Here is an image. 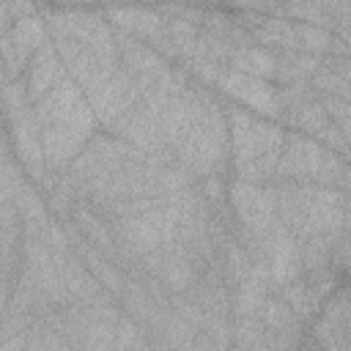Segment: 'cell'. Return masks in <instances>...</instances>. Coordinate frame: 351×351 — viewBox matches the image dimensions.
Masks as SVG:
<instances>
[{
    "label": "cell",
    "instance_id": "35",
    "mask_svg": "<svg viewBox=\"0 0 351 351\" xmlns=\"http://www.w3.org/2000/svg\"><path fill=\"white\" fill-rule=\"evenodd\" d=\"M282 14L285 16H299V22H307V25L326 27L329 19L335 16V5H304V3H293V5H285Z\"/></svg>",
    "mask_w": 351,
    "mask_h": 351
},
{
    "label": "cell",
    "instance_id": "10",
    "mask_svg": "<svg viewBox=\"0 0 351 351\" xmlns=\"http://www.w3.org/2000/svg\"><path fill=\"white\" fill-rule=\"evenodd\" d=\"M137 271H140V277L156 280L170 293H184L200 280L197 263L178 241H167L159 250L137 258Z\"/></svg>",
    "mask_w": 351,
    "mask_h": 351
},
{
    "label": "cell",
    "instance_id": "11",
    "mask_svg": "<svg viewBox=\"0 0 351 351\" xmlns=\"http://www.w3.org/2000/svg\"><path fill=\"white\" fill-rule=\"evenodd\" d=\"M52 44L58 47L69 80H74L85 93H90L93 88H99L101 82H107L118 69H121V55L118 52H104L88 44H80L74 38H52Z\"/></svg>",
    "mask_w": 351,
    "mask_h": 351
},
{
    "label": "cell",
    "instance_id": "12",
    "mask_svg": "<svg viewBox=\"0 0 351 351\" xmlns=\"http://www.w3.org/2000/svg\"><path fill=\"white\" fill-rule=\"evenodd\" d=\"M47 33H49L47 22L36 16H19L11 22V27L3 30L0 47H3V63H5V82L19 80L22 69L47 44Z\"/></svg>",
    "mask_w": 351,
    "mask_h": 351
},
{
    "label": "cell",
    "instance_id": "23",
    "mask_svg": "<svg viewBox=\"0 0 351 351\" xmlns=\"http://www.w3.org/2000/svg\"><path fill=\"white\" fill-rule=\"evenodd\" d=\"M71 219H74V230L82 241H88L93 250H99L104 255H118L112 225L107 219H101L96 214V208H90L85 203H77V208L71 211Z\"/></svg>",
    "mask_w": 351,
    "mask_h": 351
},
{
    "label": "cell",
    "instance_id": "34",
    "mask_svg": "<svg viewBox=\"0 0 351 351\" xmlns=\"http://www.w3.org/2000/svg\"><path fill=\"white\" fill-rule=\"evenodd\" d=\"M115 351H154V346L148 343L143 324H137L134 318H121L118 324V337H115Z\"/></svg>",
    "mask_w": 351,
    "mask_h": 351
},
{
    "label": "cell",
    "instance_id": "37",
    "mask_svg": "<svg viewBox=\"0 0 351 351\" xmlns=\"http://www.w3.org/2000/svg\"><path fill=\"white\" fill-rule=\"evenodd\" d=\"M318 137H321L324 143H329V148H335V151H351V145L346 143V137H343L340 126H335V123H329Z\"/></svg>",
    "mask_w": 351,
    "mask_h": 351
},
{
    "label": "cell",
    "instance_id": "4",
    "mask_svg": "<svg viewBox=\"0 0 351 351\" xmlns=\"http://www.w3.org/2000/svg\"><path fill=\"white\" fill-rule=\"evenodd\" d=\"M74 351H115L121 313L115 302L101 291L93 299L69 302L63 310H55L44 318Z\"/></svg>",
    "mask_w": 351,
    "mask_h": 351
},
{
    "label": "cell",
    "instance_id": "25",
    "mask_svg": "<svg viewBox=\"0 0 351 351\" xmlns=\"http://www.w3.org/2000/svg\"><path fill=\"white\" fill-rule=\"evenodd\" d=\"M74 252L82 258V263L90 269V274L101 282V288H104V291H112L115 296L121 293V288H123L126 277H123V271L118 269V263H115L110 255H104V252L93 250L88 241H82V239L77 236V230H74Z\"/></svg>",
    "mask_w": 351,
    "mask_h": 351
},
{
    "label": "cell",
    "instance_id": "31",
    "mask_svg": "<svg viewBox=\"0 0 351 351\" xmlns=\"http://www.w3.org/2000/svg\"><path fill=\"white\" fill-rule=\"evenodd\" d=\"M261 321H263L269 335H296L299 337V318L282 296H269Z\"/></svg>",
    "mask_w": 351,
    "mask_h": 351
},
{
    "label": "cell",
    "instance_id": "9",
    "mask_svg": "<svg viewBox=\"0 0 351 351\" xmlns=\"http://www.w3.org/2000/svg\"><path fill=\"white\" fill-rule=\"evenodd\" d=\"M134 154H137V148H132L129 143H123V140H118L112 134H96L82 148V154L71 162V167L66 170V176L74 181V186L85 197L88 186H93L96 181H101L104 176H110L112 170H118Z\"/></svg>",
    "mask_w": 351,
    "mask_h": 351
},
{
    "label": "cell",
    "instance_id": "2",
    "mask_svg": "<svg viewBox=\"0 0 351 351\" xmlns=\"http://www.w3.org/2000/svg\"><path fill=\"white\" fill-rule=\"evenodd\" d=\"M118 255L137 261L178 233V208L173 197H137L110 214Z\"/></svg>",
    "mask_w": 351,
    "mask_h": 351
},
{
    "label": "cell",
    "instance_id": "38",
    "mask_svg": "<svg viewBox=\"0 0 351 351\" xmlns=\"http://www.w3.org/2000/svg\"><path fill=\"white\" fill-rule=\"evenodd\" d=\"M340 126V132H343V137H346V143L351 145V118L348 121H343V123H337Z\"/></svg>",
    "mask_w": 351,
    "mask_h": 351
},
{
    "label": "cell",
    "instance_id": "19",
    "mask_svg": "<svg viewBox=\"0 0 351 351\" xmlns=\"http://www.w3.org/2000/svg\"><path fill=\"white\" fill-rule=\"evenodd\" d=\"M332 288H335V274L332 269H313V271H304L302 277H296L293 282H288L282 288V299L288 302V307L296 313L299 321L310 318L318 307L326 304V299L332 296Z\"/></svg>",
    "mask_w": 351,
    "mask_h": 351
},
{
    "label": "cell",
    "instance_id": "20",
    "mask_svg": "<svg viewBox=\"0 0 351 351\" xmlns=\"http://www.w3.org/2000/svg\"><path fill=\"white\" fill-rule=\"evenodd\" d=\"M66 63L58 52V47L52 41H47L36 55L33 60L27 63V77H25V88H27V99L30 104H36L38 99H44L49 90L60 88L69 77H66Z\"/></svg>",
    "mask_w": 351,
    "mask_h": 351
},
{
    "label": "cell",
    "instance_id": "21",
    "mask_svg": "<svg viewBox=\"0 0 351 351\" xmlns=\"http://www.w3.org/2000/svg\"><path fill=\"white\" fill-rule=\"evenodd\" d=\"M269 274L258 266L255 274L239 285H230V315L233 318H261L269 302Z\"/></svg>",
    "mask_w": 351,
    "mask_h": 351
},
{
    "label": "cell",
    "instance_id": "5",
    "mask_svg": "<svg viewBox=\"0 0 351 351\" xmlns=\"http://www.w3.org/2000/svg\"><path fill=\"white\" fill-rule=\"evenodd\" d=\"M274 178L280 184H315L351 192V167L332 148H324L318 140L302 134H285Z\"/></svg>",
    "mask_w": 351,
    "mask_h": 351
},
{
    "label": "cell",
    "instance_id": "7",
    "mask_svg": "<svg viewBox=\"0 0 351 351\" xmlns=\"http://www.w3.org/2000/svg\"><path fill=\"white\" fill-rule=\"evenodd\" d=\"M239 244L250 252V258L269 274L271 285L285 288L288 282H293L296 277L304 274V263H302V247L296 241V236L277 219L271 222L263 233H250L239 225L236 233Z\"/></svg>",
    "mask_w": 351,
    "mask_h": 351
},
{
    "label": "cell",
    "instance_id": "30",
    "mask_svg": "<svg viewBox=\"0 0 351 351\" xmlns=\"http://www.w3.org/2000/svg\"><path fill=\"white\" fill-rule=\"evenodd\" d=\"M252 36L263 47H280L285 52H296V33L288 19H280V16L261 19V25L252 30Z\"/></svg>",
    "mask_w": 351,
    "mask_h": 351
},
{
    "label": "cell",
    "instance_id": "16",
    "mask_svg": "<svg viewBox=\"0 0 351 351\" xmlns=\"http://www.w3.org/2000/svg\"><path fill=\"white\" fill-rule=\"evenodd\" d=\"M118 55H121V69L137 82L140 93H145L148 88H154L162 74L170 69L167 60L162 58V52H156L154 47L140 44L134 36L129 33H118Z\"/></svg>",
    "mask_w": 351,
    "mask_h": 351
},
{
    "label": "cell",
    "instance_id": "29",
    "mask_svg": "<svg viewBox=\"0 0 351 351\" xmlns=\"http://www.w3.org/2000/svg\"><path fill=\"white\" fill-rule=\"evenodd\" d=\"M233 351H269V332L261 318H233L230 329Z\"/></svg>",
    "mask_w": 351,
    "mask_h": 351
},
{
    "label": "cell",
    "instance_id": "24",
    "mask_svg": "<svg viewBox=\"0 0 351 351\" xmlns=\"http://www.w3.org/2000/svg\"><path fill=\"white\" fill-rule=\"evenodd\" d=\"M58 255V266H60V277L66 282V291L71 296V302L80 299H93L101 293V282L90 274V269L82 263V258L71 250V252H55Z\"/></svg>",
    "mask_w": 351,
    "mask_h": 351
},
{
    "label": "cell",
    "instance_id": "32",
    "mask_svg": "<svg viewBox=\"0 0 351 351\" xmlns=\"http://www.w3.org/2000/svg\"><path fill=\"white\" fill-rule=\"evenodd\" d=\"M293 33H296V49L299 52H307V55H315L321 58L324 52L332 49V33L326 27H318V25H307V22H296L293 25Z\"/></svg>",
    "mask_w": 351,
    "mask_h": 351
},
{
    "label": "cell",
    "instance_id": "33",
    "mask_svg": "<svg viewBox=\"0 0 351 351\" xmlns=\"http://www.w3.org/2000/svg\"><path fill=\"white\" fill-rule=\"evenodd\" d=\"M288 118H291L299 129H304V132H315V134H321V132L332 123V118H329L326 110H324V101H318V99L304 101L302 107H296L293 112H288Z\"/></svg>",
    "mask_w": 351,
    "mask_h": 351
},
{
    "label": "cell",
    "instance_id": "36",
    "mask_svg": "<svg viewBox=\"0 0 351 351\" xmlns=\"http://www.w3.org/2000/svg\"><path fill=\"white\" fill-rule=\"evenodd\" d=\"M324 110H326V115L329 118H335L337 123H343V121H348L351 118V101H346V99H324Z\"/></svg>",
    "mask_w": 351,
    "mask_h": 351
},
{
    "label": "cell",
    "instance_id": "39",
    "mask_svg": "<svg viewBox=\"0 0 351 351\" xmlns=\"http://www.w3.org/2000/svg\"><path fill=\"white\" fill-rule=\"evenodd\" d=\"M299 351H318V343H310V346H304V348H299Z\"/></svg>",
    "mask_w": 351,
    "mask_h": 351
},
{
    "label": "cell",
    "instance_id": "8",
    "mask_svg": "<svg viewBox=\"0 0 351 351\" xmlns=\"http://www.w3.org/2000/svg\"><path fill=\"white\" fill-rule=\"evenodd\" d=\"M167 101L170 99H159L154 93H140V99L110 126L112 137L129 143L132 148H137L145 156L167 151V145L162 140V107Z\"/></svg>",
    "mask_w": 351,
    "mask_h": 351
},
{
    "label": "cell",
    "instance_id": "1",
    "mask_svg": "<svg viewBox=\"0 0 351 351\" xmlns=\"http://www.w3.org/2000/svg\"><path fill=\"white\" fill-rule=\"evenodd\" d=\"M33 115L38 121L44 156L52 170H69L82 148L96 137L93 129L99 121L85 90L74 80H66L60 88L38 99L33 104Z\"/></svg>",
    "mask_w": 351,
    "mask_h": 351
},
{
    "label": "cell",
    "instance_id": "26",
    "mask_svg": "<svg viewBox=\"0 0 351 351\" xmlns=\"http://www.w3.org/2000/svg\"><path fill=\"white\" fill-rule=\"evenodd\" d=\"M148 329L154 332L156 343H159L162 348H167V351H189V346H192V340H195V335H197V329H195L186 318H181V315L173 310V304H170Z\"/></svg>",
    "mask_w": 351,
    "mask_h": 351
},
{
    "label": "cell",
    "instance_id": "6",
    "mask_svg": "<svg viewBox=\"0 0 351 351\" xmlns=\"http://www.w3.org/2000/svg\"><path fill=\"white\" fill-rule=\"evenodd\" d=\"M230 151V132H228V115L222 112V107L208 99L200 118L192 123V129L186 132V137L178 143L176 148V159L181 162V167L192 176V178H208L214 176L225 156Z\"/></svg>",
    "mask_w": 351,
    "mask_h": 351
},
{
    "label": "cell",
    "instance_id": "15",
    "mask_svg": "<svg viewBox=\"0 0 351 351\" xmlns=\"http://www.w3.org/2000/svg\"><path fill=\"white\" fill-rule=\"evenodd\" d=\"M217 88L222 93H228L230 99H236L239 104L261 110L263 115H282L280 93H277V88L269 80L250 77V74H241L236 69H225L219 82H217Z\"/></svg>",
    "mask_w": 351,
    "mask_h": 351
},
{
    "label": "cell",
    "instance_id": "27",
    "mask_svg": "<svg viewBox=\"0 0 351 351\" xmlns=\"http://www.w3.org/2000/svg\"><path fill=\"white\" fill-rule=\"evenodd\" d=\"M228 69H236L241 74H250V77H261V80H269L277 74V55L266 47H258V44H244L233 52Z\"/></svg>",
    "mask_w": 351,
    "mask_h": 351
},
{
    "label": "cell",
    "instance_id": "17",
    "mask_svg": "<svg viewBox=\"0 0 351 351\" xmlns=\"http://www.w3.org/2000/svg\"><path fill=\"white\" fill-rule=\"evenodd\" d=\"M211 96H206L203 90L195 88H184L181 93H176L165 107H162V140L170 151L178 148V143L186 137V132L192 129V123L200 118L206 101Z\"/></svg>",
    "mask_w": 351,
    "mask_h": 351
},
{
    "label": "cell",
    "instance_id": "18",
    "mask_svg": "<svg viewBox=\"0 0 351 351\" xmlns=\"http://www.w3.org/2000/svg\"><path fill=\"white\" fill-rule=\"evenodd\" d=\"M170 291H165L156 280L148 277H126L118 299L129 310V318H134L143 326H151L167 307H170Z\"/></svg>",
    "mask_w": 351,
    "mask_h": 351
},
{
    "label": "cell",
    "instance_id": "3",
    "mask_svg": "<svg viewBox=\"0 0 351 351\" xmlns=\"http://www.w3.org/2000/svg\"><path fill=\"white\" fill-rule=\"evenodd\" d=\"M228 132L233 167L241 176V181L266 186V181L277 173L285 132L277 123L255 118L241 107H228Z\"/></svg>",
    "mask_w": 351,
    "mask_h": 351
},
{
    "label": "cell",
    "instance_id": "22",
    "mask_svg": "<svg viewBox=\"0 0 351 351\" xmlns=\"http://www.w3.org/2000/svg\"><path fill=\"white\" fill-rule=\"evenodd\" d=\"M107 19H112L121 27V33L140 36L151 44H156L162 38L165 22H167V16L162 11H151V8H110Z\"/></svg>",
    "mask_w": 351,
    "mask_h": 351
},
{
    "label": "cell",
    "instance_id": "13",
    "mask_svg": "<svg viewBox=\"0 0 351 351\" xmlns=\"http://www.w3.org/2000/svg\"><path fill=\"white\" fill-rule=\"evenodd\" d=\"M230 208L239 219V225L250 233H263L271 222H277V189L274 186H261L236 178L228 189Z\"/></svg>",
    "mask_w": 351,
    "mask_h": 351
},
{
    "label": "cell",
    "instance_id": "14",
    "mask_svg": "<svg viewBox=\"0 0 351 351\" xmlns=\"http://www.w3.org/2000/svg\"><path fill=\"white\" fill-rule=\"evenodd\" d=\"M85 96H88V104H90L96 121L104 126H112L140 99V88L123 69H118L107 82H101L99 88H93Z\"/></svg>",
    "mask_w": 351,
    "mask_h": 351
},
{
    "label": "cell",
    "instance_id": "28",
    "mask_svg": "<svg viewBox=\"0 0 351 351\" xmlns=\"http://www.w3.org/2000/svg\"><path fill=\"white\" fill-rule=\"evenodd\" d=\"M321 58L307 55V52H282L277 55V80L288 88V85H307L313 80V74L318 71Z\"/></svg>",
    "mask_w": 351,
    "mask_h": 351
}]
</instances>
